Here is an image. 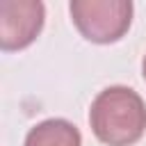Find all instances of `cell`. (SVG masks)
<instances>
[{"instance_id": "277c9868", "label": "cell", "mask_w": 146, "mask_h": 146, "mask_svg": "<svg viewBox=\"0 0 146 146\" xmlns=\"http://www.w3.org/2000/svg\"><path fill=\"white\" fill-rule=\"evenodd\" d=\"M23 146H82V135L66 119H46L27 130Z\"/></svg>"}, {"instance_id": "3957f363", "label": "cell", "mask_w": 146, "mask_h": 146, "mask_svg": "<svg viewBox=\"0 0 146 146\" xmlns=\"http://www.w3.org/2000/svg\"><path fill=\"white\" fill-rule=\"evenodd\" d=\"M46 7L41 0L0 2V48L5 52L27 48L43 30Z\"/></svg>"}, {"instance_id": "7a4b0ae2", "label": "cell", "mask_w": 146, "mask_h": 146, "mask_svg": "<svg viewBox=\"0 0 146 146\" xmlns=\"http://www.w3.org/2000/svg\"><path fill=\"white\" fill-rule=\"evenodd\" d=\"M68 11L87 41L114 43L130 30L135 7L130 0H71Z\"/></svg>"}, {"instance_id": "6da1fadb", "label": "cell", "mask_w": 146, "mask_h": 146, "mask_svg": "<svg viewBox=\"0 0 146 146\" xmlns=\"http://www.w3.org/2000/svg\"><path fill=\"white\" fill-rule=\"evenodd\" d=\"M89 125L105 146H132L146 132V103L125 84L105 87L91 100Z\"/></svg>"}, {"instance_id": "5b68a950", "label": "cell", "mask_w": 146, "mask_h": 146, "mask_svg": "<svg viewBox=\"0 0 146 146\" xmlns=\"http://www.w3.org/2000/svg\"><path fill=\"white\" fill-rule=\"evenodd\" d=\"M141 75H144V80H146V55H144V62H141Z\"/></svg>"}]
</instances>
